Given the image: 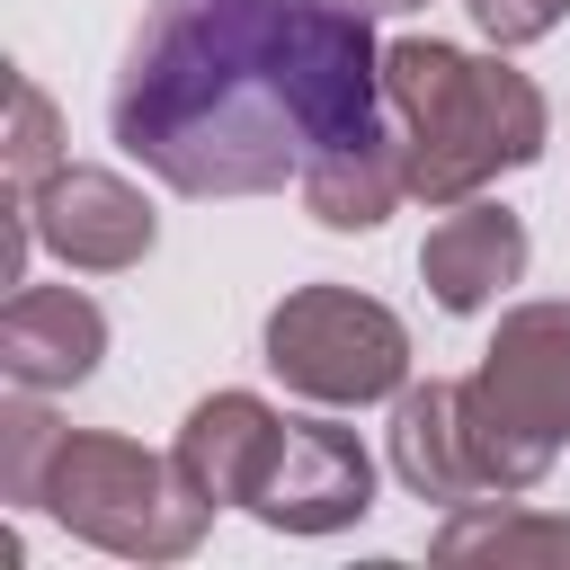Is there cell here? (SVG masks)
Wrapping results in <instances>:
<instances>
[{"label": "cell", "instance_id": "obj_3", "mask_svg": "<svg viewBox=\"0 0 570 570\" xmlns=\"http://www.w3.org/2000/svg\"><path fill=\"white\" fill-rule=\"evenodd\" d=\"M36 508L116 561H187L214 525V499L187 481L178 454H151L134 436H98V428H62V445L45 454Z\"/></svg>", "mask_w": 570, "mask_h": 570}, {"label": "cell", "instance_id": "obj_6", "mask_svg": "<svg viewBox=\"0 0 570 570\" xmlns=\"http://www.w3.org/2000/svg\"><path fill=\"white\" fill-rule=\"evenodd\" d=\"M374 508V463L356 445V428L338 419H285L267 445V472L249 490V517L276 534H338Z\"/></svg>", "mask_w": 570, "mask_h": 570}, {"label": "cell", "instance_id": "obj_12", "mask_svg": "<svg viewBox=\"0 0 570 570\" xmlns=\"http://www.w3.org/2000/svg\"><path fill=\"white\" fill-rule=\"evenodd\" d=\"M401 196H410V178H401V134L347 142V151H330V160L303 169V205H312V223H330V232H374Z\"/></svg>", "mask_w": 570, "mask_h": 570}, {"label": "cell", "instance_id": "obj_13", "mask_svg": "<svg viewBox=\"0 0 570 570\" xmlns=\"http://www.w3.org/2000/svg\"><path fill=\"white\" fill-rule=\"evenodd\" d=\"M436 561H570V517H534L499 499H463L436 525Z\"/></svg>", "mask_w": 570, "mask_h": 570}, {"label": "cell", "instance_id": "obj_2", "mask_svg": "<svg viewBox=\"0 0 570 570\" xmlns=\"http://www.w3.org/2000/svg\"><path fill=\"white\" fill-rule=\"evenodd\" d=\"M383 107L401 134V178L419 205H463L490 178L543 160V89L517 62H481L436 36L383 45Z\"/></svg>", "mask_w": 570, "mask_h": 570}, {"label": "cell", "instance_id": "obj_11", "mask_svg": "<svg viewBox=\"0 0 570 570\" xmlns=\"http://www.w3.org/2000/svg\"><path fill=\"white\" fill-rule=\"evenodd\" d=\"M276 410L258 401V392H214V401H196L187 410V428H178V463H187V481L214 499V508H249V490H258V472H267V445H276Z\"/></svg>", "mask_w": 570, "mask_h": 570}, {"label": "cell", "instance_id": "obj_9", "mask_svg": "<svg viewBox=\"0 0 570 570\" xmlns=\"http://www.w3.org/2000/svg\"><path fill=\"white\" fill-rule=\"evenodd\" d=\"M419 276H428V294H436L445 312H481V303H499V294L525 276V223H517L508 205L463 196V205L428 232Z\"/></svg>", "mask_w": 570, "mask_h": 570}, {"label": "cell", "instance_id": "obj_5", "mask_svg": "<svg viewBox=\"0 0 570 570\" xmlns=\"http://www.w3.org/2000/svg\"><path fill=\"white\" fill-rule=\"evenodd\" d=\"M267 374L303 401L365 410L410 383V330L356 285H294L267 312Z\"/></svg>", "mask_w": 570, "mask_h": 570}, {"label": "cell", "instance_id": "obj_7", "mask_svg": "<svg viewBox=\"0 0 570 570\" xmlns=\"http://www.w3.org/2000/svg\"><path fill=\"white\" fill-rule=\"evenodd\" d=\"M27 214H36V240H45L62 267H80V276L142 267L151 240H160L142 187H125L116 169H80V160H62L53 178H36V187H27Z\"/></svg>", "mask_w": 570, "mask_h": 570}, {"label": "cell", "instance_id": "obj_8", "mask_svg": "<svg viewBox=\"0 0 570 570\" xmlns=\"http://www.w3.org/2000/svg\"><path fill=\"white\" fill-rule=\"evenodd\" d=\"M107 356V312L80 285H9L0 303V374L9 392H71Z\"/></svg>", "mask_w": 570, "mask_h": 570}, {"label": "cell", "instance_id": "obj_17", "mask_svg": "<svg viewBox=\"0 0 570 570\" xmlns=\"http://www.w3.org/2000/svg\"><path fill=\"white\" fill-rule=\"evenodd\" d=\"M365 9H374V18H401V9H419V0H365Z\"/></svg>", "mask_w": 570, "mask_h": 570}, {"label": "cell", "instance_id": "obj_16", "mask_svg": "<svg viewBox=\"0 0 570 570\" xmlns=\"http://www.w3.org/2000/svg\"><path fill=\"white\" fill-rule=\"evenodd\" d=\"M472 9V27L499 45V53H517V45H534V36H552L561 18H570V0H463Z\"/></svg>", "mask_w": 570, "mask_h": 570}, {"label": "cell", "instance_id": "obj_15", "mask_svg": "<svg viewBox=\"0 0 570 570\" xmlns=\"http://www.w3.org/2000/svg\"><path fill=\"white\" fill-rule=\"evenodd\" d=\"M53 445H62V419L45 410V392H18L0 410V499L9 508H36V481H45Z\"/></svg>", "mask_w": 570, "mask_h": 570}, {"label": "cell", "instance_id": "obj_4", "mask_svg": "<svg viewBox=\"0 0 570 570\" xmlns=\"http://www.w3.org/2000/svg\"><path fill=\"white\" fill-rule=\"evenodd\" d=\"M463 436L481 490H534L570 445V303H517L463 374Z\"/></svg>", "mask_w": 570, "mask_h": 570}, {"label": "cell", "instance_id": "obj_14", "mask_svg": "<svg viewBox=\"0 0 570 570\" xmlns=\"http://www.w3.org/2000/svg\"><path fill=\"white\" fill-rule=\"evenodd\" d=\"M0 160H9V205H27V187L62 169V116L27 71H9V151Z\"/></svg>", "mask_w": 570, "mask_h": 570}, {"label": "cell", "instance_id": "obj_10", "mask_svg": "<svg viewBox=\"0 0 570 570\" xmlns=\"http://www.w3.org/2000/svg\"><path fill=\"white\" fill-rule=\"evenodd\" d=\"M392 472L410 481V499H436V508H463L481 499V463H472V436H463V383H401L392 392Z\"/></svg>", "mask_w": 570, "mask_h": 570}, {"label": "cell", "instance_id": "obj_1", "mask_svg": "<svg viewBox=\"0 0 570 570\" xmlns=\"http://www.w3.org/2000/svg\"><path fill=\"white\" fill-rule=\"evenodd\" d=\"M383 45L365 0H151L107 125L169 196L303 187L312 160L383 142Z\"/></svg>", "mask_w": 570, "mask_h": 570}]
</instances>
